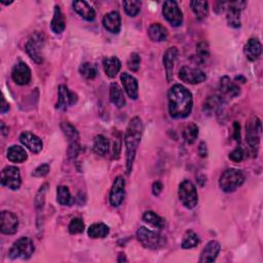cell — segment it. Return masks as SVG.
I'll return each instance as SVG.
<instances>
[{"mask_svg":"<svg viewBox=\"0 0 263 263\" xmlns=\"http://www.w3.org/2000/svg\"><path fill=\"white\" fill-rule=\"evenodd\" d=\"M168 106L171 117L186 118L194 107V98L188 89L182 84H174L168 93Z\"/></svg>","mask_w":263,"mask_h":263,"instance_id":"obj_1","label":"cell"},{"mask_svg":"<svg viewBox=\"0 0 263 263\" xmlns=\"http://www.w3.org/2000/svg\"><path fill=\"white\" fill-rule=\"evenodd\" d=\"M143 133V124L140 117L135 116L129 122L125 134V146H126V169L127 174L130 175L135 162L136 152L140 144Z\"/></svg>","mask_w":263,"mask_h":263,"instance_id":"obj_2","label":"cell"},{"mask_svg":"<svg viewBox=\"0 0 263 263\" xmlns=\"http://www.w3.org/2000/svg\"><path fill=\"white\" fill-rule=\"evenodd\" d=\"M137 239L143 247L149 250H161L167 246V239L165 236L150 231L145 226H141L138 230Z\"/></svg>","mask_w":263,"mask_h":263,"instance_id":"obj_3","label":"cell"},{"mask_svg":"<svg viewBox=\"0 0 263 263\" xmlns=\"http://www.w3.org/2000/svg\"><path fill=\"white\" fill-rule=\"evenodd\" d=\"M245 179H246V176L242 170L234 168L227 169L220 176L219 187L222 191L230 194V192H234L241 187L244 184Z\"/></svg>","mask_w":263,"mask_h":263,"instance_id":"obj_4","label":"cell"},{"mask_svg":"<svg viewBox=\"0 0 263 263\" xmlns=\"http://www.w3.org/2000/svg\"><path fill=\"white\" fill-rule=\"evenodd\" d=\"M43 46L44 35L42 32H34L25 45L27 54L36 64L43 63Z\"/></svg>","mask_w":263,"mask_h":263,"instance_id":"obj_5","label":"cell"},{"mask_svg":"<svg viewBox=\"0 0 263 263\" xmlns=\"http://www.w3.org/2000/svg\"><path fill=\"white\" fill-rule=\"evenodd\" d=\"M35 247L33 241L28 237L17 239L9 249L8 255L10 259H29L34 253Z\"/></svg>","mask_w":263,"mask_h":263,"instance_id":"obj_6","label":"cell"},{"mask_svg":"<svg viewBox=\"0 0 263 263\" xmlns=\"http://www.w3.org/2000/svg\"><path fill=\"white\" fill-rule=\"evenodd\" d=\"M178 197L183 206L189 210L195 209L198 206V190L195 184L189 180H184L180 183L178 189Z\"/></svg>","mask_w":263,"mask_h":263,"instance_id":"obj_7","label":"cell"},{"mask_svg":"<svg viewBox=\"0 0 263 263\" xmlns=\"http://www.w3.org/2000/svg\"><path fill=\"white\" fill-rule=\"evenodd\" d=\"M260 134H261L260 120L257 117H255L252 121H250L248 124L247 132H246V141H247L248 146L250 148V152L255 157H256L258 149H259Z\"/></svg>","mask_w":263,"mask_h":263,"instance_id":"obj_8","label":"cell"},{"mask_svg":"<svg viewBox=\"0 0 263 263\" xmlns=\"http://www.w3.org/2000/svg\"><path fill=\"white\" fill-rule=\"evenodd\" d=\"M1 184L11 190H17L21 187L22 179L20 169L14 166H6L1 171Z\"/></svg>","mask_w":263,"mask_h":263,"instance_id":"obj_9","label":"cell"},{"mask_svg":"<svg viewBox=\"0 0 263 263\" xmlns=\"http://www.w3.org/2000/svg\"><path fill=\"white\" fill-rule=\"evenodd\" d=\"M163 14L165 19L173 26L179 27L183 23V13L176 1H165L163 4Z\"/></svg>","mask_w":263,"mask_h":263,"instance_id":"obj_10","label":"cell"},{"mask_svg":"<svg viewBox=\"0 0 263 263\" xmlns=\"http://www.w3.org/2000/svg\"><path fill=\"white\" fill-rule=\"evenodd\" d=\"M179 78L188 84H199L207 79L206 73L199 68L183 66L178 73Z\"/></svg>","mask_w":263,"mask_h":263,"instance_id":"obj_11","label":"cell"},{"mask_svg":"<svg viewBox=\"0 0 263 263\" xmlns=\"http://www.w3.org/2000/svg\"><path fill=\"white\" fill-rule=\"evenodd\" d=\"M125 187H126L125 179L121 176L116 177L112 184L110 195H109V201L113 208L119 207L122 204V202H124L125 197H126Z\"/></svg>","mask_w":263,"mask_h":263,"instance_id":"obj_12","label":"cell"},{"mask_svg":"<svg viewBox=\"0 0 263 263\" xmlns=\"http://www.w3.org/2000/svg\"><path fill=\"white\" fill-rule=\"evenodd\" d=\"M19 227V219L10 211H2L0 215V231L3 235H14Z\"/></svg>","mask_w":263,"mask_h":263,"instance_id":"obj_13","label":"cell"},{"mask_svg":"<svg viewBox=\"0 0 263 263\" xmlns=\"http://www.w3.org/2000/svg\"><path fill=\"white\" fill-rule=\"evenodd\" d=\"M77 100L78 97L75 93L70 91L66 85L61 84L58 91V103L56 105V108L66 110L69 106H73L74 104H76Z\"/></svg>","mask_w":263,"mask_h":263,"instance_id":"obj_14","label":"cell"},{"mask_svg":"<svg viewBox=\"0 0 263 263\" xmlns=\"http://www.w3.org/2000/svg\"><path fill=\"white\" fill-rule=\"evenodd\" d=\"M229 5L227 7V13H226V19L227 23L233 28H240L241 23V11L246 6V2L245 1H237V2H231L226 3Z\"/></svg>","mask_w":263,"mask_h":263,"instance_id":"obj_15","label":"cell"},{"mask_svg":"<svg viewBox=\"0 0 263 263\" xmlns=\"http://www.w3.org/2000/svg\"><path fill=\"white\" fill-rule=\"evenodd\" d=\"M31 77H32L31 70L26 63L20 62L14 65V67L12 68L11 78L16 84L26 85L30 82Z\"/></svg>","mask_w":263,"mask_h":263,"instance_id":"obj_16","label":"cell"},{"mask_svg":"<svg viewBox=\"0 0 263 263\" xmlns=\"http://www.w3.org/2000/svg\"><path fill=\"white\" fill-rule=\"evenodd\" d=\"M20 142L33 153H39L43 147L41 139L31 132H23L20 135Z\"/></svg>","mask_w":263,"mask_h":263,"instance_id":"obj_17","label":"cell"},{"mask_svg":"<svg viewBox=\"0 0 263 263\" xmlns=\"http://www.w3.org/2000/svg\"><path fill=\"white\" fill-rule=\"evenodd\" d=\"M178 56V48L177 47H169L166 52L164 54L163 58V64L165 67L166 71V76L167 80L170 82L173 79L174 75V67H175V62H176Z\"/></svg>","mask_w":263,"mask_h":263,"instance_id":"obj_18","label":"cell"},{"mask_svg":"<svg viewBox=\"0 0 263 263\" xmlns=\"http://www.w3.org/2000/svg\"><path fill=\"white\" fill-rule=\"evenodd\" d=\"M221 251V245L217 241H210L203 249L200 257L201 263L214 262Z\"/></svg>","mask_w":263,"mask_h":263,"instance_id":"obj_19","label":"cell"},{"mask_svg":"<svg viewBox=\"0 0 263 263\" xmlns=\"http://www.w3.org/2000/svg\"><path fill=\"white\" fill-rule=\"evenodd\" d=\"M120 80L122 85H124V89L129 96L130 99L132 100H137L139 96V83L138 80L131 74L127 72H122L120 74Z\"/></svg>","mask_w":263,"mask_h":263,"instance_id":"obj_20","label":"cell"},{"mask_svg":"<svg viewBox=\"0 0 263 263\" xmlns=\"http://www.w3.org/2000/svg\"><path fill=\"white\" fill-rule=\"evenodd\" d=\"M223 103H224V101H223L222 97L217 96V95L210 96L204 102L203 110L209 116L216 115L221 111V109L223 107Z\"/></svg>","mask_w":263,"mask_h":263,"instance_id":"obj_21","label":"cell"},{"mask_svg":"<svg viewBox=\"0 0 263 263\" xmlns=\"http://www.w3.org/2000/svg\"><path fill=\"white\" fill-rule=\"evenodd\" d=\"M103 26L107 31L118 34L121 29V17L117 11H110L103 17Z\"/></svg>","mask_w":263,"mask_h":263,"instance_id":"obj_22","label":"cell"},{"mask_svg":"<svg viewBox=\"0 0 263 263\" xmlns=\"http://www.w3.org/2000/svg\"><path fill=\"white\" fill-rule=\"evenodd\" d=\"M73 9L82 17V19L92 22L96 19V11L93 6L83 0H78V1L73 2Z\"/></svg>","mask_w":263,"mask_h":263,"instance_id":"obj_23","label":"cell"},{"mask_svg":"<svg viewBox=\"0 0 263 263\" xmlns=\"http://www.w3.org/2000/svg\"><path fill=\"white\" fill-rule=\"evenodd\" d=\"M244 54L249 61L257 60L262 54V44L257 38H250L244 46Z\"/></svg>","mask_w":263,"mask_h":263,"instance_id":"obj_24","label":"cell"},{"mask_svg":"<svg viewBox=\"0 0 263 263\" xmlns=\"http://www.w3.org/2000/svg\"><path fill=\"white\" fill-rule=\"evenodd\" d=\"M220 91L230 98H236L241 94V87L232 81L230 76H223L220 79Z\"/></svg>","mask_w":263,"mask_h":263,"instance_id":"obj_25","label":"cell"},{"mask_svg":"<svg viewBox=\"0 0 263 263\" xmlns=\"http://www.w3.org/2000/svg\"><path fill=\"white\" fill-rule=\"evenodd\" d=\"M148 36L154 42H163L168 39L169 32L162 24L154 23L148 28Z\"/></svg>","mask_w":263,"mask_h":263,"instance_id":"obj_26","label":"cell"},{"mask_svg":"<svg viewBox=\"0 0 263 263\" xmlns=\"http://www.w3.org/2000/svg\"><path fill=\"white\" fill-rule=\"evenodd\" d=\"M121 62L117 57H107L103 60L104 72L110 78H114L120 71Z\"/></svg>","mask_w":263,"mask_h":263,"instance_id":"obj_27","label":"cell"},{"mask_svg":"<svg viewBox=\"0 0 263 263\" xmlns=\"http://www.w3.org/2000/svg\"><path fill=\"white\" fill-rule=\"evenodd\" d=\"M110 101L117 108H122L125 107L126 105V97L122 91L121 87L117 82H112L110 85Z\"/></svg>","mask_w":263,"mask_h":263,"instance_id":"obj_28","label":"cell"},{"mask_svg":"<svg viewBox=\"0 0 263 263\" xmlns=\"http://www.w3.org/2000/svg\"><path fill=\"white\" fill-rule=\"evenodd\" d=\"M50 28H51L52 32L56 33V34H61L66 28L65 15L62 12L60 6H58V5L55 6L54 15H52V19L50 22Z\"/></svg>","mask_w":263,"mask_h":263,"instance_id":"obj_29","label":"cell"},{"mask_svg":"<svg viewBox=\"0 0 263 263\" xmlns=\"http://www.w3.org/2000/svg\"><path fill=\"white\" fill-rule=\"evenodd\" d=\"M7 160L13 164H21L28 160V153L27 151L19 146V145H12L7 149Z\"/></svg>","mask_w":263,"mask_h":263,"instance_id":"obj_30","label":"cell"},{"mask_svg":"<svg viewBox=\"0 0 263 263\" xmlns=\"http://www.w3.org/2000/svg\"><path fill=\"white\" fill-rule=\"evenodd\" d=\"M110 233L109 226L103 222H98L92 224L87 230V236L91 239H104Z\"/></svg>","mask_w":263,"mask_h":263,"instance_id":"obj_31","label":"cell"},{"mask_svg":"<svg viewBox=\"0 0 263 263\" xmlns=\"http://www.w3.org/2000/svg\"><path fill=\"white\" fill-rule=\"evenodd\" d=\"M109 140L103 136V135H98L94 138V141H93V149L95 151L96 154L100 155V156H104L106 155L108 150H109Z\"/></svg>","mask_w":263,"mask_h":263,"instance_id":"obj_32","label":"cell"},{"mask_svg":"<svg viewBox=\"0 0 263 263\" xmlns=\"http://www.w3.org/2000/svg\"><path fill=\"white\" fill-rule=\"evenodd\" d=\"M143 220L150 224L151 226L155 227L157 230H163L165 229L166 226V221L163 217H161L160 215H157L156 213L152 212V211H147L143 214Z\"/></svg>","mask_w":263,"mask_h":263,"instance_id":"obj_33","label":"cell"},{"mask_svg":"<svg viewBox=\"0 0 263 263\" xmlns=\"http://www.w3.org/2000/svg\"><path fill=\"white\" fill-rule=\"evenodd\" d=\"M190 6L199 20H205L209 15V3L207 1H191Z\"/></svg>","mask_w":263,"mask_h":263,"instance_id":"obj_34","label":"cell"},{"mask_svg":"<svg viewBox=\"0 0 263 263\" xmlns=\"http://www.w3.org/2000/svg\"><path fill=\"white\" fill-rule=\"evenodd\" d=\"M200 244V239L199 236L194 232V231H187L184 236H183V240H182V244H181V247L185 250L188 249H194L196 247L199 246Z\"/></svg>","mask_w":263,"mask_h":263,"instance_id":"obj_35","label":"cell"},{"mask_svg":"<svg viewBox=\"0 0 263 263\" xmlns=\"http://www.w3.org/2000/svg\"><path fill=\"white\" fill-rule=\"evenodd\" d=\"M199 134H200V129L199 127L195 124V122H191L189 124L183 131V138L186 141L187 144L191 145L196 143V141L199 138Z\"/></svg>","mask_w":263,"mask_h":263,"instance_id":"obj_36","label":"cell"},{"mask_svg":"<svg viewBox=\"0 0 263 263\" xmlns=\"http://www.w3.org/2000/svg\"><path fill=\"white\" fill-rule=\"evenodd\" d=\"M57 202L62 206H70L73 203V198L67 186L60 185L57 188Z\"/></svg>","mask_w":263,"mask_h":263,"instance_id":"obj_37","label":"cell"},{"mask_svg":"<svg viewBox=\"0 0 263 263\" xmlns=\"http://www.w3.org/2000/svg\"><path fill=\"white\" fill-rule=\"evenodd\" d=\"M61 129L65 135V137L68 139V141L71 142H77L79 140V134L76 128L70 124V122H62L61 124Z\"/></svg>","mask_w":263,"mask_h":263,"instance_id":"obj_38","label":"cell"},{"mask_svg":"<svg viewBox=\"0 0 263 263\" xmlns=\"http://www.w3.org/2000/svg\"><path fill=\"white\" fill-rule=\"evenodd\" d=\"M210 58V50L207 42L203 41L197 45V55H196V63L204 65Z\"/></svg>","mask_w":263,"mask_h":263,"instance_id":"obj_39","label":"cell"},{"mask_svg":"<svg viewBox=\"0 0 263 263\" xmlns=\"http://www.w3.org/2000/svg\"><path fill=\"white\" fill-rule=\"evenodd\" d=\"M79 73L86 79H94L98 75V69L94 64L86 62L79 67Z\"/></svg>","mask_w":263,"mask_h":263,"instance_id":"obj_40","label":"cell"},{"mask_svg":"<svg viewBox=\"0 0 263 263\" xmlns=\"http://www.w3.org/2000/svg\"><path fill=\"white\" fill-rule=\"evenodd\" d=\"M122 5H124L125 11L128 15L135 17L140 12V10H141L142 2L137 1V0H132V1H124Z\"/></svg>","mask_w":263,"mask_h":263,"instance_id":"obj_41","label":"cell"},{"mask_svg":"<svg viewBox=\"0 0 263 263\" xmlns=\"http://www.w3.org/2000/svg\"><path fill=\"white\" fill-rule=\"evenodd\" d=\"M248 153L249 152L246 148L243 146H239L230 153V160H232L235 163H241L247 159Z\"/></svg>","mask_w":263,"mask_h":263,"instance_id":"obj_42","label":"cell"},{"mask_svg":"<svg viewBox=\"0 0 263 263\" xmlns=\"http://www.w3.org/2000/svg\"><path fill=\"white\" fill-rule=\"evenodd\" d=\"M84 222L81 218H73L70 221L68 231L70 235H79L84 232Z\"/></svg>","mask_w":263,"mask_h":263,"instance_id":"obj_43","label":"cell"},{"mask_svg":"<svg viewBox=\"0 0 263 263\" xmlns=\"http://www.w3.org/2000/svg\"><path fill=\"white\" fill-rule=\"evenodd\" d=\"M127 65L131 71L137 72L140 68V65H141V57H140V55L137 54V52H132L128 59Z\"/></svg>","mask_w":263,"mask_h":263,"instance_id":"obj_44","label":"cell"},{"mask_svg":"<svg viewBox=\"0 0 263 263\" xmlns=\"http://www.w3.org/2000/svg\"><path fill=\"white\" fill-rule=\"evenodd\" d=\"M48 173H49V166L47 164H42L32 172V176L36 178H41V177H45Z\"/></svg>","mask_w":263,"mask_h":263,"instance_id":"obj_45","label":"cell"},{"mask_svg":"<svg viewBox=\"0 0 263 263\" xmlns=\"http://www.w3.org/2000/svg\"><path fill=\"white\" fill-rule=\"evenodd\" d=\"M46 188H47V184H44L43 186H41L40 189H39V191H38L37 196H36V199H35V205H36V208L37 209L42 208L43 205H44Z\"/></svg>","mask_w":263,"mask_h":263,"instance_id":"obj_46","label":"cell"},{"mask_svg":"<svg viewBox=\"0 0 263 263\" xmlns=\"http://www.w3.org/2000/svg\"><path fill=\"white\" fill-rule=\"evenodd\" d=\"M79 151H80V145H79V142L77 141V142H71L69 144L67 153H68V156L70 157V159L74 160L77 157Z\"/></svg>","mask_w":263,"mask_h":263,"instance_id":"obj_47","label":"cell"},{"mask_svg":"<svg viewBox=\"0 0 263 263\" xmlns=\"http://www.w3.org/2000/svg\"><path fill=\"white\" fill-rule=\"evenodd\" d=\"M120 152H121V141L119 138H115L113 141V149H112V155L114 160L119 159Z\"/></svg>","mask_w":263,"mask_h":263,"instance_id":"obj_48","label":"cell"},{"mask_svg":"<svg viewBox=\"0 0 263 263\" xmlns=\"http://www.w3.org/2000/svg\"><path fill=\"white\" fill-rule=\"evenodd\" d=\"M164 189V185L161 181H155L152 184V194L154 197H159Z\"/></svg>","mask_w":263,"mask_h":263,"instance_id":"obj_49","label":"cell"},{"mask_svg":"<svg viewBox=\"0 0 263 263\" xmlns=\"http://www.w3.org/2000/svg\"><path fill=\"white\" fill-rule=\"evenodd\" d=\"M234 139L237 142L241 141V126L238 121L234 122Z\"/></svg>","mask_w":263,"mask_h":263,"instance_id":"obj_50","label":"cell"},{"mask_svg":"<svg viewBox=\"0 0 263 263\" xmlns=\"http://www.w3.org/2000/svg\"><path fill=\"white\" fill-rule=\"evenodd\" d=\"M199 154L202 157H207L208 156V149H207V144L205 142H201L199 145Z\"/></svg>","mask_w":263,"mask_h":263,"instance_id":"obj_51","label":"cell"},{"mask_svg":"<svg viewBox=\"0 0 263 263\" xmlns=\"http://www.w3.org/2000/svg\"><path fill=\"white\" fill-rule=\"evenodd\" d=\"M8 110H9V104L5 101L4 97H2V99H1V108H0V111H1V113H5Z\"/></svg>","mask_w":263,"mask_h":263,"instance_id":"obj_52","label":"cell"},{"mask_svg":"<svg viewBox=\"0 0 263 263\" xmlns=\"http://www.w3.org/2000/svg\"><path fill=\"white\" fill-rule=\"evenodd\" d=\"M127 262L128 261V259L126 258V255L125 254H122V253H120L119 254V256H118V258H117V262Z\"/></svg>","mask_w":263,"mask_h":263,"instance_id":"obj_53","label":"cell"},{"mask_svg":"<svg viewBox=\"0 0 263 263\" xmlns=\"http://www.w3.org/2000/svg\"><path fill=\"white\" fill-rule=\"evenodd\" d=\"M1 132H2L3 136H6L8 134V128L6 129V127H5V125L3 124V122H1Z\"/></svg>","mask_w":263,"mask_h":263,"instance_id":"obj_54","label":"cell"},{"mask_svg":"<svg viewBox=\"0 0 263 263\" xmlns=\"http://www.w3.org/2000/svg\"><path fill=\"white\" fill-rule=\"evenodd\" d=\"M236 81H242V83H245V82H246V78H245L242 75H240V76L236 77Z\"/></svg>","mask_w":263,"mask_h":263,"instance_id":"obj_55","label":"cell"}]
</instances>
